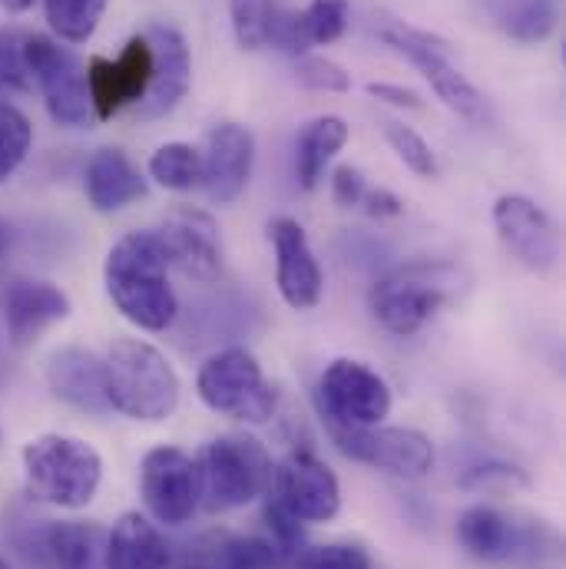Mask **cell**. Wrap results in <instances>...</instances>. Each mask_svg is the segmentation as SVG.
<instances>
[{"mask_svg": "<svg viewBox=\"0 0 566 569\" xmlns=\"http://www.w3.org/2000/svg\"><path fill=\"white\" fill-rule=\"evenodd\" d=\"M103 282L117 311L142 331H166L179 315V301L169 284V256L156 229L127 232L113 242Z\"/></svg>", "mask_w": 566, "mask_h": 569, "instance_id": "obj_1", "label": "cell"}, {"mask_svg": "<svg viewBox=\"0 0 566 569\" xmlns=\"http://www.w3.org/2000/svg\"><path fill=\"white\" fill-rule=\"evenodd\" d=\"M27 493L57 510H83L103 480L100 450L73 433H40L23 443Z\"/></svg>", "mask_w": 566, "mask_h": 569, "instance_id": "obj_2", "label": "cell"}, {"mask_svg": "<svg viewBox=\"0 0 566 569\" xmlns=\"http://www.w3.org/2000/svg\"><path fill=\"white\" fill-rule=\"evenodd\" d=\"M110 408L130 421L159 425L179 408V375L166 355L142 338H117L103 358Z\"/></svg>", "mask_w": 566, "mask_h": 569, "instance_id": "obj_3", "label": "cell"}, {"mask_svg": "<svg viewBox=\"0 0 566 569\" xmlns=\"http://www.w3.org/2000/svg\"><path fill=\"white\" fill-rule=\"evenodd\" d=\"M199 401L232 421L242 425H269L279 408V391L262 375L259 358L249 348H222L196 375Z\"/></svg>", "mask_w": 566, "mask_h": 569, "instance_id": "obj_4", "label": "cell"}, {"mask_svg": "<svg viewBox=\"0 0 566 569\" xmlns=\"http://www.w3.org/2000/svg\"><path fill=\"white\" fill-rule=\"evenodd\" d=\"M202 503L209 513L249 507L272 487V457L252 433L216 437L202 453Z\"/></svg>", "mask_w": 566, "mask_h": 569, "instance_id": "obj_5", "label": "cell"}, {"mask_svg": "<svg viewBox=\"0 0 566 569\" xmlns=\"http://www.w3.org/2000/svg\"><path fill=\"white\" fill-rule=\"evenodd\" d=\"M378 37L395 53H401L408 63H415L421 70V77L430 83L434 97L447 110H454L457 117H464L470 123H487L490 120V107H487L484 93L450 63V47L440 37L418 30V27H408L405 20L381 23Z\"/></svg>", "mask_w": 566, "mask_h": 569, "instance_id": "obj_6", "label": "cell"}, {"mask_svg": "<svg viewBox=\"0 0 566 569\" xmlns=\"http://www.w3.org/2000/svg\"><path fill=\"white\" fill-rule=\"evenodd\" d=\"M23 67L30 83H37L53 123L80 130L93 120L87 67L83 60L47 33L23 37Z\"/></svg>", "mask_w": 566, "mask_h": 569, "instance_id": "obj_7", "label": "cell"}, {"mask_svg": "<svg viewBox=\"0 0 566 569\" xmlns=\"http://www.w3.org/2000/svg\"><path fill=\"white\" fill-rule=\"evenodd\" d=\"M140 497L156 523L182 527L202 503V470L182 447H152L140 463Z\"/></svg>", "mask_w": 566, "mask_h": 569, "instance_id": "obj_8", "label": "cell"}, {"mask_svg": "<svg viewBox=\"0 0 566 569\" xmlns=\"http://www.w3.org/2000/svg\"><path fill=\"white\" fill-rule=\"evenodd\" d=\"M318 405L331 427H378L391 415V388L368 365L338 358L318 378Z\"/></svg>", "mask_w": 566, "mask_h": 569, "instance_id": "obj_9", "label": "cell"}, {"mask_svg": "<svg viewBox=\"0 0 566 569\" xmlns=\"http://www.w3.org/2000/svg\"><path fill=\"white\" fill-rule=\"evenodd\" d=\"M345 457L378 467L401 480H421L434 470V443L415 427H331Z\"/></svg>", "mask_w": 566, "mask_h": 569, "instance_id": "obj_10", "label": "cell"}, {"mask_svg": "<svg viewBox=\"0 0 566 569\" xmlns=\"http://www.w3.org/2000/svg\"><path fill=\"white\" fill-rule=\"evenodd\" d=\"M272 500L298 523H328L341 510L338 477L311 450H291L272 473Z\"/></svg>", "mask_w": 566, "mask_h": 569, "instance_id": "obj_11", "label": "cell"}, {"mask_svg": "<svg viewBox=\"0 0 566 569\" xmlns=\"http://www.w3.org/2000/svg\"><path fill=\"white\" fill-rule=\"evenodd\" d=\"M152 80V47L146 33L127 40L117 60L93 57L87 63V90L97 120H113L123 107H140Z\"/></svg>", "mask_w": 566, "mask_h": 569, "instance_id": "obj_12", "label": "cell"}, {"mask_svg": "<svg viewBox=\"0 0 566 569\" xmlns=\"http://www.w3.org/2000/svg\"><path fill=\"white\" fill-rule=\"evenodd\" d=\"M494 229L504 249L530 272H550L560 262V236L554 219L527 196H500L494 202Z\"/></svg>", "mask_w": 566, "mask_h": 569, "instance_id": "obj_13", "label": "cell"}, {"mask_svg": "<svg viewBox=\"0 0 566 569\" xmlns=\"http://www.w3.org/2000/svg\"><path fill=\"white\" fill-rule=\"evenodd\" d=\"M156 232L166 246L169 269H179L186 279H196V282H216L219 279L222 239H219L216 219L206 209L179 206V209L166 212V219Z\"/></svg>", "mask_w": 566, "mask_h": 569, "instance_id": "obj_14", "label": "cell"}, {"mask_svg": "<svg viewBox=\"0 0 566 569\" xmlns=\"http://www.w3.org/2000/svg\"><path fill=\"white\" fill-rule=\"evenodd\" d=\"M371 315L375 321L391 335H415L440 311L447 301V284L427 276L425 269H408L398 276H388L371 288Z\"/></svg>", "mask_w": 566, "mask_h": 569, "instance_id": "obj_15", "label": "cell"}, {"mask_svg": "<svg viewBox=\"0 0 566 569\" xmlns=\"http://www.w3.org/2000/svg\"><path fill=\"white\" fill-rule=\"evenodd\" d=\"M269 239L276 252V284L285 305L295 311H311L325 295V276L305 229L288 216H276L269 222Z\"/></svg>", "mask_w": 566, "mask_h": 569, "instance_id": "obj_16", "label": "cell"}, {"mask_svg": "<svg viewBox=\"0 0 566 569\" xmlns=\"http://www.w3.org/2000/svg\"><path fill=\"white\" fill-rule=\"evenodd\" d=\"M252 166H256V137L249 127L239 123L212 127L202 152V189L209 202L216 206L236 202L252 179Z\"/></svg>", "mask_w": 566, "mask_h": 569, "instance_id": "obj_17", "label": "cell"}, {"mask_svg": "<svg viewBox=\"0 0 566 569\" xmlns=\"http://www.w3.org/2000/svg\"><path fill=\"white\" fill-rule=\"evenodd\" d=\"M142 33L152 47V80L142 97L140 117L159 120V117H169L189 93L192 57H189L186 37L172 23H149Z\"/></svg>", "mask_w": 566, "mask_h": 569, "instance_id": "obj_18", "label": "cell"}, {"mask_svg": "<svg viewBox=\"0 0 566 569\" xmlns=\"http://www.w3.org/2000/svg\"><path fill=\"white\" fill-rule=\"evenodd\" d=\"M47 385H50V391L63 405H70V408H77L83 415H103V411H110L107 368L87 348L70 345V348L53 351L50 361H47Z\"/></svg>", "mask_w": 566, "mask_h": 569, "instance_id": "obj_19", "label": "cell"}, {"mask_svg": "<svg viewBox=\"0 0 566 569\" xmlns=\"http://www.w3.org/2000/svg\"><path fill=\"white\" fill-rule=\"evenodd\" d=\"M3 318H7L10 345L23 348L37 341L50 325L70 318V298L57 284L20 279L3 295Z\"/></svg>", "mask_w": 566, "mask_h": 569, "instance_id": "obj_20", "label": "cell"}, {"mask_svg": "<svg viewBox=\"0 0 566 569\" xmlns=\"http://www.w3.org/2000/svg\"><path fill=\"white\" fill-rule=\"evenodd\" d=\"M457 543L467 557L487 567H510L520 553H527L524 533L514 527V520L494 507H467L457 517Z\"/></svg>", "mask_w": 566, "mask_h": 569, "instance_id": "obj_21", "label": "cell"}, {"mask_svg": "<svg viewBox=\"0 0 566 569\" xmlns=\"http://www.w3.org/2000/svg\"><path fill=\"white\" fill-rule=\"evenodd\" d=\"M351 3L348 0H311L298 13H285L272 20L269 43H279L288 53H305L308 47H328L348 30Z\"/></svg>", "mask_w": 566, "mask_h": 569, "instance_id": "obj_22", "label": "cell"}, {"mask_svg": "<svg viewBox=\"0 0 566 569\" xmlns=\"http://www.w3.org/2000/svg\"><path fill=\"white\" fill-rule=\"evenodd\" d=\"M83 189L97 212H120L146 196V179L123 149L107 146L87 162Z\"/></svg>", "mask_w": 566, "mask_h": 569, "instance_id": "obj_23", "label": "cell"}, {"mask_svg": "<svg viewBox=\"0 0 566 569\" xmlns=\"http://www.w3.org/2000/svg\"><path fill=\"white\" fill-rule=\"evenodd\" d=\"M172 557L159 527L140 510H127L107 537V569H169Z\"/></svg>", "mask_w": 566, "mask_h": 569, "instance_id": "obj_24", "label": "cell"}, {"mask_svg": "<svg viewBox=\"0 0 566 569\" xmlns=\"http://www.w3.org/2000/svg\"><path fill=\"white\" fill-rule=\"evenodd\" d=\"M43 553L53 569H103V530L80 520L50 523L43 530Z\"/></svg>", "mask_w": 566, "mask_h": 569, "instance_id": "obj_25", "label": "cell"}, {"mask_svg": "<svg viewBox=\"0 0 566 569\" xmlns=\"http://www.w3.org/2000/svg\"><path fill=\"white\" fill-rule=\"evenodd\" d=\"M348 123L341 117H318L311 120L295 146V176L301 182V189H315L325 176V166L335 159V152H341V146L348 142Z\"/></svg>", "mask_w": 566, "mask_h": 569, "instance_id": "obj_26", "label": "cell"}, {"mask_svg": "<svg viewBox=\"0 0 566 569\" xmlns=\"http://www.w3.org/2000/svg\"><path fill=\"white\" fill-rule=\"evenodd\" d=\"M149 179H156L162 189L189 192L202 186V152L189 142H166L149 156Z\"/></svg>", "mask_w": 566, "mask_h": 569, "instance_id": "obj_27", "label": "cell"}, {"mask_svg": "<svg viewBox=\"0 0 566 569\" xmlns=\"http://www.w3.org/2000/svg\"><path fill=\"white\" fill-rule=\"evenodd\" d=\"M557 0H504L497 20L517 43H544L557 27Z\"/></svg>", "mask_w": 566, "mask_h": 569, "instance_id": "obj_28", "label": "cell"}, {"mask_svg": "<svg viewBox=\"0 0 566 569\" xmlns=\"http://www.w3.org/2000/svg\"><path fill=\"white\" fill-rule=\"evenodd\" d=\"M110 0H43V17L57 40L63 43H87L107 10Z\"/></svg>", "mask_w": 566, "mask_h": 569, "instance_id": "obj_29", "label": "cell"}, {"mask_svg": "<svg viewBox=\"0 0 566 569\" xmlns=\"http://www.w3.org/2000/svg\"><path fill=\"white\" fill-rule=\"evenodd\" d=\"M212 569H279V553L262 537H219L212 553H199Z\"/></svg>", "mask_w": 566, "mask_h": 569, "instance_id": "obj_30", "label": "cell"}, {"mask_svg": "<svg viewBox=\"0 0 566 569\" xmlns=\"http://www.w3.org/2000/svg\"><path fill=\"white\" fill-rule=\"evenodd\" d=\"M33 142V127L13 103L0 100V186L20 169Z\"/></svg>", "mask_w": 566, "mask_h": 569, "instance_id": "obj_31", "label": "cell"}, {"mask_svg": "<svg viewBox=\"0 0 566 569\" xmlns=\"http://www.w3.org/2000/svg\"><path fill=\"white\" fill-rule=\"evenodd\" d=\"M232 33L242 50H262L276 20V0H229Z\"/></svg>", "mask_w": 566, "mask_h": 569, "instance_id": "obj_32", "label": "cell"}, {"mask_svg": "<svg viewBox=\"0 0 566 569\" xmlns=\"http://www.w3.org/2000/svg\"><path fill=\"white\" fill-rule=\"evenodd\" d=\"M381 133H385L388 146L398 152V159H401L415 176H421V179H437V172H440L437 156H434V149L427 146V140L418 130H411V127H405V123H398V120H381Z\"/></svg>", "mask_w": 566, "mask_h": 569, "instance_id": "obj_33", "label": "cell"}, {"mask_svg": "<svg viewBox=\"0 0 566 569\" xmlns=\"http://www.w3.org/2000/svg\"><path fill=\"white\" fill-rule=\"evenodd\" d=\"M295 77L305 90L315 93H345L351 90V73L328 60V57H315V53H298L295 57Z\"/></svg>", "mask_w": 566, "mask_h": 569, "instance_id": "obj_34", "label": "cell"}, {"mask_svg": "<svg viewBox=\"0 0 566 569\" xmlns=\"http://www.w3.org/2000/svg\"><path fill=\"white\" fill-rule=\"evenodd\" d=\"M30 77L23 67V33L13 27H0V100L27 93Z\"/></svg>", "mask_w": 566, "mask_h": 569, "instance_id": "obj_35", "label": "cell"}, {"mask_svg": "<svg viewBox=\"0 0 566 569\" xmlns=\"http://www.w3.org/2000/svg\"><path fill=\"white\" fill-rule=\"evenodd\" d=\"M291 569H371V557L355 543H325L301 550Z\"/></svg>", "mask_w": 566, "mask_h": 569, "instance_id": "obj_36", "label": "cell"}, {"mask_svg": "<svg viewBox=\"0 0 566 569\" xmlns=\"http://www.w3.org/2000/svg\"><path fill=\"white\" fill-rule=\"evenodd\" d=\"M266 523L272 530V540L269 543L276 547L279 563L291 567V560L301 553V523L295 517H288L276 500H269V507H266Z\"/></svg>", "mask_w": 566, "mask_h": 569, "instance_id": "obj_37", "label": "cell"}, {"mask_svg": "<svg viewBox=\"0 0 566 569\" xmlns=\"http://www.w3.org/2000/svg\"><path fill=\"white\" fill-rule=\"evenodd\" d=\"M365 192H368V182H365L361 169H355V166H338V169L331 172V199H335L341 209L361 206Z\"/></svg>", "mask_w": 566, "mask_h": 569, "instance_id": "obj_38", "label": "cell"}, {"mask_svg": "<svg viewBox=\"0 0 566 569\" xmlns=\"http://www.w3.org/2000/svg\"><path fill=\"white\" fill-rule=\"evenodd\" d=\"M368 97H375L381 103H391L398 110H425L421 93H415L408 87H398V83H368Z\"/></svg>", "mask_w": 566, "mask_h": 569, "instance_id": "obj_39", "label": "cell"}, {"mask_svg": "<svg viewBox=\"0 0 566 569\" xmlns=\"http://www.w3.org/2000/svg\"><path fill=\"white\" fill-rule=\"evenodd\" d=\"M361 209H365L368 216H375V219H395V216L405 212V202H401L395 192H388V189H371V186H368V192H365V199H361Z\"/></svg>", "mask_w": 566, "mask_h": 569, "instance_id": "obj_40", "label": "cell"}, {"mask_svg": "<svg viewBox=\"0 0 566 569\" xmlns=\"http://www.w3.org/2000/svg\"><path fill=\"white\" fill-rule=\"evenodd\" d=\"M0 7H3L7 13H23V10L33 7V0H0Z\"/></svg>", "mask_w": 566, "mask_h": 569, "instance_id": "obj_41", "label": "cell"}, {"mask_svg": "<svg viewBox=\"0 0 566 569\" xmlns=\"http://www.w3.org/2000/svg\"><path fill=\"white\" fill-rule=\"evenodd\" d=\"M182 569H212V567H209V563H206V560H202V557L196 553L192 560H186V567H182Z\"/></svg>", "mask_w": 566, "mask_h": 569, "instance_id": "obj_42", "label": "cell"}, {"mask_svg": "<svg viewBox=\"0 0 566 569\" xmlns=\"http://www.w3.org/2000/svg\"><path fill=\"white\" fill-rule=\"evenodd\" d=\"M0 256H3V236H0Z\"/></svg>", "mask_w": 566, "mask_h": 569, "instance_id": "obj_43", "label": "cell"}, {"mask_svg": "<svg viewBox=\"0 0 566 569\" xmlns=\"http://www.w3.org/2000/svg\"><path fill=\"white\" fill-rule=\"evenodd\" d=\"M0 569H10V567H7V563H3V560H0Z\"/></svg>", "mask_w": 566, "mask_h": 569, "instance_id": "obj_44", "label": "cell"}]
</instances>
